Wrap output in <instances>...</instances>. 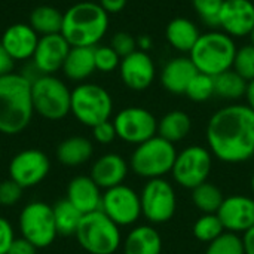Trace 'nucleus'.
Segmentation results:
<instances>
[{"instance_id":"42","label":"nucleus","mask_w":254,"mask_h":254,"mask_svg":"<svg viewBox=\"0 0 254 254\" xmlns=\"http://www.w3.org/2000/svg\"><path fill=\"white\" fill-rule=\"evenodd\" d=\"M7 254H37V249L30 241L19 237V238H15Z\"/></svg>"},{"instance_id":"22","label":"nucleus","mask_w":254,"mask_h":254,"mask_svg":"<svg viewBox=\"0 0 254 254\" xmlns=\"http://www.w3.org/2000/svg\"><path fill=\"white\" fill-rule=\"evenodd\" d=\"M67 201H70L83 216L101 210L103 193L89 176H76L67 186Z\"/></svg>"},{"instance_id":"2","label":"nucleus","mask_w":254,"mask_h":254,"mask_svg":"<svg viewBox=\"0 0 254 254\" xmlns=\"http://www.w3.org/2000/svg\"><path fill=\"white\" fill-rule=\"evenodd\" d=\"M34 115L31 79L24 73L0 77V134L16 135L31 122Z\"/></svg>"},{"instance_id":"20","label":"nucleus","mask_w":254,"mask_h":254,"mask_svg":"<svg viewBox=\"0 0 254 254\" xmlns=\"http://www.w3.org/2000/svg\"><path fill=\"white\" fill-rule=\"evenodd\" d=\"M129 171L128 162L118 153H106L100 156L91 167L89 177L98 185L100 189H112L124 185Z\"/></svg>"},{"instance_id":"38","label":"nucleus","mask_w":254,"mask_h":254,"mask_svg":"<svg viewBox=\"0 0 254 254\" xmlns=\"http://www.w3.org/2000/svg\"><path fill=\"white\" fill-rule=\"evenodd\" d=\"M110 46L118 52L121 58H124L137 51V37H134L128 31H118L113 34Z\"/></svg>"},{"instance_id":"5","label":"nucleus","mask_w":254,"mask_h":254,"mask_svg":"<svg viewBox=\"0 0 254 254\" xmlns=\"http://www.w3.org/2000/svg\"><path fill=\"white\" fill-rule=\"evenodd\" d=\"M34 113L48 121H61L70 113L71 91L55 74H39L31 79Z\"/></svg>"},{"instance_id":"48","label":"nucleus","mask_w":254,"mask_h":254,"mask_svg":"<svg viewBox=\"0 0 254 254\" xmlns=\"http://www.w3.org/2000/svg\"><path fill=\"white\" fill-rule=\"evenodd\" d=\"M250 186H252V190H253V193H254V173H253V176H252V182H250Z\"/></svg>"},{"instance_id":"36","label":"nucleus","mask_w":254,"mask_h":254,"mask_svg":"<svg viewBox=\"0 0 254 254\" xmlns=\"http://www.w3.org/2000/svg\"><path fill=\"white\" fill-rule=\"evenodd\" d=\"M232 70H235L247 82L254 79V45L249 43L237 49Z\"/></svg>"},{"instance_id":"50","label":"nucleus","mask_w":254,"mask_h":254,"mask_svg":"<svg viewBox=\"0 0 254 254\" xmlns=\"http://www.w3.org/2000/svg\"><path fill=\"white\" fill-rule=\"evenodd\" d=\"M0 158H1V150H0Z\"/></svg>"},{"instance_id":"16","label":"nucleus","mask_w":254,"mask_h":254,"mask_svg":"<svg viewBox=\"0 0 254 254\" xmlns=\"http://www.w3.org/2000/svg\"><path fill=\"white\" fill-rule=\"evenodd\" d=\"M70 48V43L61 33L40 36L31 58L36 74H55L58 70H61Z\"/></svg>"},{"instance_id":"11","label":"nucleus","mask_w":254,"mask_h":254,"mask_svg":"<svg viewBox=\"0 0 254 254\" xmlns=\"http://www.w3.org/2000/svg\"><path fill=\"white\" fill-rule=\"evenodd\" d=\"M141 214L153 225L170 222L177 210V198L174 188L165 179L147 180L141 193Z\"/></svg>"},{"instance_id":"1","label":"nucleus","mask_w":254,"mask_h":254,"mask_svg":"<svg viewBox=\"0 0 254 254\" xmlns=\"http://www.w3.org/2000/svg\"><path fill=\"white\" fill-rule=\"evenodd\" d=\"M211 155L226 164L254 156V112L247 104H231L213 113L205 129Z\"/></svg>"},{"instance_id":"35","label":"nucleus","mask_w":254,"mask_h":254,"mask_svg":"<svg viewBox=\"0 0 254 254\" xmlns=\"http://www.w3.org/2000/svg\"><path fill=\"white\" fill-rule=\"evenodd\" d=\"M204 254H246L243 238L238 234L225 232L207 246Z\"/></svg>"},{"instance_id":"19","label":"nucleus","mask_w":254,"mask_h":254,"mask_svg":"<svg viewBox=\"0 0 254 254\" xmlns=\"http://www.w3.org/2000/svg\"><path fill=\"white\" fill-rule=\"evenodd\" d=\"M39 39L30 24L15 22L3 31L0 43L13 61H25L33 58Z\"/></svg>"},{"instance_id":"39","label":"nucleus","mask_w":254,"mask_h":254,"mask_svg":"<svg viewBox=\"0 0 254 254\" xmlns=\"http://www.w3.org/2000/svg\"><path fill=\"white\" fill-rule=\"evenodd\" d=\"M22 190L24 189L13 180H10V179L3 180L0 183V205H3V207L15 205L21 199Z\"/></svg>"},{"instance_id":"49","label":"nucleus","mask_w":254,"mask_h":254,"mask_svg":"<svg viewBox=\"0 0 254 254\" xmlns=\"http://www.w3.org/2000/svg\"><path fill=\"white\" fill-rule=\"evenodd\" d=\"M249 37H250V40H252V45H254V28H253V31H252V34H250Z\"/></svg>"},{"instance_id":"15","label":"nucleus","mask_w":254,"mask_h":254,"mask_svg":"<svg viewBox=\"0 0 254 254\" xmlns=\"http://www.w3.org/2000/svg\"><path fill=\"white\" fill-rule=\"evenodd\" d=\"M118 70L122 83L128 89L137 92L150 88L156 77V65L152 57L140 49L124 57Z\"/></svg>"},{"instance_id":"8","label":"nucleus","mask_w":254,"mask_h":254,"mask_svg":"<svg viewBox=\"0 0 254 254\" xmlns=\"http://www.w3.org/2000/svg\"><path fill=\"white\" fill-rule=\"evenodd\" d=\"M177 158V150L173 143L155 135L150 140L135 146L129 159V168L143 179H162L171 173Z\"/></svg>"},{"instance_id":"26","label":"nucleus","mask_w":254,"mask_h":254,"mask_svg":"<svg viewBox=\"0 0 254 254\" xmlns=\"http://www.w3.org/2000/svg\"><path fill=\"white\" fill-rule=\"evenodd\" d=\"M94 155V144L82 135H71L63 140L57 147V158L65 167H79L86 164Z\"/></svg>"},{"instance_id":"47","label":"nucleus","mask_w":254,"mask_h":254,"mask_svg":"<svg viewBox=\"0 0 254 254\" xmlns=\"http://www.w3.org/2000/svg\"><path fill=\"white\" fill-rule=\"evenodd\" d=\"M246 100L247 106L254 112V79L247 83V91H246Z\"/></svg>"},{"instance_id":"28","label":"nucleus","mask_w":254,"mask_h":254,"mask_svg":"<svg viewBox=\"0 0 254 254\" xmlns=\"http://www.w3.org/2000/svg\"><path fill=\"white\" fill-rule=\"evenodd\" d=\"M63 12L49 4L37 6L31 10L28 16V24L39 36L58 34L63 27Z\"/></svg>"},{"instance_id":"31","label":"nucleus","mask_w":254,"mask_h":254,"mask_svg":"<svg viewBox=\"0 0 254 254\" xmlns=\"http://www.w3.org/2000/svg\"><path fill=\"white\" fill-rule=\"evenodd\" d=\"M223 199V192L210 182H205L192 189V201L202 214H217Z\"/></svg>"},{"instance_id":"37","label":"nucleus","mask_w":254,"mask_h":254,"mask_svg":"<svg viewBox=\"0 0 254 254\" xmlns=\"http://www.w3.org/2000/svg\"><path fill=\"white\" fill-rule=\"evenodd\" d=\"M121 57L110 45H98L94 48V61L97 71L112 73L119 68Z\"/></svg>"},{"instance_id":"21","label":"nucleus","mask_w":254,"mask_h":254,"mask_svg":"<svg viewBox=\"0 0 254 254\" xmlns=\"http://www.w3.org/2000/svg\"><path fill=\"white\" fill-rule=\"evenodd\" d=\"M198 70L192 60L188 57H176L168 60L161 70V83L164 89L173 95H185L190 80L196 76Z\"/></svg>"},{"instance_id":"32","label":"nucleus","mask_w":254,"mask_h":254,"mask_svg":"<svg viewBox=\"0 0 254 254\" xmlns=\"http://www.w3.org/2000/svg\"><path fill=\"white\" fill-rule=\"evenodd\" d=\"M193 237L205 244L213 243L226 231L217 214H202L193 225Z\"/></svg>"},{"instance_id":"25","label":"nucleus","mask_w":254,"mask_h":254,"mask_svg":"<svg viewBox=\"0 0 254 254\" xmlns=\"http://www.w3.org/2000/svg\"><path fill=\"white\" fill-rule=\"evenodd\" d=\"M162 238L150 225L135 226L124 241V254H161Z\"/></svg>"},{"instance_id":"43","label":"nucleus","mask_w":254,"mask_h":254,"mask_svg":"<svg viewBox=\"0 0 254 254\" xmlns=\"http://www.w3.org/2000/svg\"><path fill=\"white\" fill-rule=\"evenodd\" d=\"M109 15H115V13H119L125 9L128 0H98L97 1Z\"/></svg>"},{"instance_id":"41","label":"nucleus","mask_w":254,"mask_h":254,"mask_svg":"<svg viewBox=\"0 0 254 254\" xmlns=\"http://www.w3.org/2000/svg\"><path fill=\"white\" fill-rule=\"evenodd\" d=\"M13 241H15L13 226L7 219L0 217V254H7Z\"/></svg>"},{"instance_id":"12","label":"nucleus","mask_w":254,"mask_h":254,"mask_svg":"<svg viewBox=\"0 0 254 254\" xmlns=\"http://www.w3.org/2000/svg\"><path fill=\"white\" fill-rule=\"evenodd\" d=\"M113 125L118 138L135 146L158 135V119L144 107L131 106L119 110L113 118Z\"/></svg>"},{"instance_id":"7","label":"nucleus","mask_w":254,"mask_h":254,"mask_svg":"<svg viewBox=\"0 0 254 254\" xmlns=\"http://www.w3.org/2000/svg\"><path fill=\"white\" fill-rule=\"evenodd\" d=\"M112 112L113 100L106 88L82 82L71 89L70 113L82 125L94 128L101 122L110 121Z\"/></svg>"},{"instance_id":"33","label":"nucleus","mask_w":254,"mask_h":254,"mask_svg":"<svg viewBox=\"0 0 254 254\" xmlns=\"http://www.w3.org/2000/svg\"><path fill=\"white\" fill-rule=\"evenodd\" d=\"M185 95L195 103H204L214 97V77L204 74V73H196V76L190 80Z\"/></svg>"},{"instance_id":"3","label":"nucleus","mask_w":254,"mask_h":254,"mask_svg":"<svg viewBox=\"0 0 254 254\" xmlns=\"http://www.w3.org/2000/svg\"><path fill=\"white\" fill-rule=\"evenodd\" d=\"M109 31V13L95 1H77L63 15L61 34L70 46L95 48Z\"/></svg>"},{"instance_id":"27","label":"nucleus","mask_w":254,"mask_h":254,"mask_svg":"<svg viewBox=\"0 0 254 254\" xmlns=\"http://www.w3.org/2000/svg\"><path fill=\"white\" fill-rule=\"evenodd\" d=\"M192 129V119L183 110H171L165 113L158 122V135L170 143L185 140Z\"/></svg>"},{"instance_id":"6","label":"nucleus","mask_w":254,"mask_h":254,"mask_svg":"<svg viewBox=\"0 0 254 254\" xmlns=\"http://www.w3.org/2000/svg\"><path fill=\"white\" fill-rule=\"evenodd\" d=\"M74 237L89 254H115L122 244L119 226L101 210L85 214Z\"/></svg>"},{"instance_id":"45","label":"nucleus","mask_w":254,"mask_h":254,"mask_svg":"<svg viewBox=\"0 0 254 254\" xmlns=\"http://www.w3.org/2000/svg\"><path fill=\"white\" fill-rule=\"evenodd\" d=\"M243 244L246 254H254V226L243 235Z\"/></svg>"},{"instance_id":"34","label":"nucleus","mask_w":254,"mask_h":254,"mask_svg":"<svg viewBox=\"0 0 254 254\" xmlns=\"http://www.w3.org/2000/svg\"><path fill=\"white\" fill-rule=\"evenodd\" d=\"M198 18L210 28H219V16L225 0H190Z\"/></svg>"},{"instance_id":"18","label":"nucleus","mask_w":254,"mask_h":254,"mask_svg":"<svg viewBox=\"0 0 254 254\" xmlns=\"http://www.w3.org/2000/svg\"><path fill=\"white\" fill-rule=\"evenodd\" d=\"M217 216L226 232L246 234L254 226V198L232 195L223 199Z\"/></svg>"},{"instance_id":"40","label":"nucleus","mask_w":254,"mask_h":254,"mask_svg":"<svg viewBox=\"0 0 254 254\" xmlns=\"http://www.w3.org/2000/svg\"><path fill=\"white\" fill-rule=\"evenodd\" d=\"M92 137L100 144H110L112 141H115V138H118V134L113 125V121H106V122L95 125L92 128Z\"/></svg>"},{"instance_id":"24","label":"nucleus","mask_w":254,"mask_h":254,"mask_svg":"<svg viewBox=\"0 0 254 254\" xmlns=\"http://www.w3.org/2000/svg\"><path fill=\"white\" fill-rule=\"evenodd\" d=\"M61 70L68 80L80 83L85 82L94 74V71H97L94 61V48L71 46Z\"/></svg>"},{"instance_id":"46","label":"nucleus","mask_w":254,"mask_h":254,"mask_svg":"<svg viewBox=\"0 0 254 254\" xmlns=\"http://www.w3.org/2000/svg\"><path fill=\"white\" fill-rule=\"evenodd\" d=\"M152 45H153V40L149 34H140L137 37V49L147 52L152 48Z\"/></svg>"},{"instance_id":"44","label":"nucleus","mask_w":254,"mask_h":254,"mask_svg":"<svg viewBox=\"0 0 254 254\" xmlns=\"http://www.w3.org/2000/svg\"><path fill=\"white\" fill-rule=\"evenodd\" d=\"M13 65H15V61L12 60V57L6 52V49L0 43V77L12 73Z\"/></svg>"},{"instance_id":"23","label":"nucleus","mask_w":254,"mask_h":254,"mask_svg":"<svg viewBox=\"0 0 254 254\" xmlns=\"http://www.w3.org/2000/svg\"><path fill=\"white\" fill-rule=\"evenodd\" d=\"M199 36L201 31L198 25L186 16L173 18L165 27V39L168 45L182 54L189 55L195 43L198 42Z\"/></svg>"},{"instance_id":"29","label":"nucleus","mask_w":254,"mask_h":254,"mask_svg":"<svg viewBox=\"0 0 254 254\" xmlns=\"http://www.w3.org/2000/svg\"><path fill=\"white\" fill-rule=\"evenodd\" d=\"M52 211H54L58 235H64V237L74 235L83 214L67 199H61L57 204H54Z\"/></svg>"},{"instance_id":"10","label":"nucleus","mask_w":254,"mask_h":254,"mask_svg":"<svg viewBox=\"0 0 254 254\" xmlns=\"http://www.w3.org/2000/svg\"><path fill=\"white\" fill-rule=\"evenodd\" d=\"M213 167V155L210 149L202 146H188L177 153L171 174L177 185L185 189H195L208 182Z\"/></svg>"},{"instance_id":"17","label":"nucleus","mask_w":254,"mask_h":254,"mask_svg":"<svg viewBox=\"0 0 254 254\" xmlns=\"http://www.w3.org/2000/svg\"><path fill=\"white\" fill-rule=\"evenodd\" d=\"M254 28L253 0H225L219 16V30L232 39L249 37Z\"/></svg>"},{"instance_id":"9","label":"nucleus","mask_w":254,"mask_h":254,"mask_svg":"<svg viewBox=\"0 0 254 254\" xmlns=\"http://www.w3.org/2000/svg\"><path fill=\"white\" fill-rule=\"evenodd\" d=\"M18 228L21 237L30 241L37 250L49 247L58 235L52 205L43 201L28 202L21 210Z\"/></svg>"},{"instance_id":"13","label":"nucleus","mask_w":254,"mask_h":254,"mask_svg":"<svg viewBox=\"0 0 254 254\" xmlns=\"http://www.w3.org/2000/svg\"><path fill=\"white\" fill-rule=\"evenodd\" d=\"M101 211L112 219L119 228L134 225L141 214L140 193L127 185H119L104 190Z\"/></svg>"},{"instance_id":"4","label":"nucleus","mask_w":254,"mask_h":254,"mask_svg":"<svg viewBox=\"0 0 254 254\" xmlns=\"http://www.w3.org/2000/svg\"><path fill=\"white\" fill-rule=\"evenodd\" d=\"M237 49L235 39L219 28H211L207 33H201L189 58L199 73L216 77L232 68Z\"/></svg>"},{"instance_id":"14","label":"nucleus","mask_w":254,"mask_h":254,"mask_svg":"<svg viewBox=\"0 0 254 254\" xmlns=\"http://www.w3.org/2000/svg\"><path fill=\"white\" fill-rule=\"evenodd\" d=\"M9 179L22 189L40 185L51 171L48 155L39 149H25L18 152L9 162Z\"/></svg>"},{"instance_id":"30","label":"nucleus","mask_w":254,"mask_h":254,"mask_svg":"<svg viewBox=\"0 0 254 254\" xmlns=\"http://www.w3.org/2000/svg\"><path fill=\"white\" fill-rule=\"evenodd\" d=\"M247 83L246 79L231 68L214 77V95L223 100H240L246 97Z\"/></svg>"}]
</instances>
